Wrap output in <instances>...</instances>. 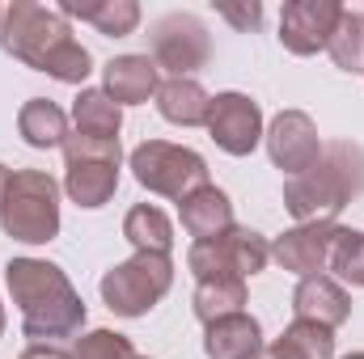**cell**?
Wrapping results in <instances>:
<instances>
[{
	"mask_svg": "<svg viewBox=\"0 0 364 359\" xmlns=\"http://www.w3.org/2000/svg\"><path fill=\"white\" fill-rule=\"evenodd\" d=\"M0 334H4V304H0Z\"/></svg>",
	"mask_w": 364,
	"mask_h": 359,
	"instance_id": "31",
	"label": "cell"
},
{
	"mask_svg": "<svg viewBox=\"0 0 364 359\" xmlns=\"http://www.w3.org/2000/svg\"><path fill=\"white\" fill-rule=\"evenodd\" d=\"M263 144H267L272 165L284 170L288 178L305 174L322 157V136H318V127L305 110H279L272 118V127L263 131Z\"/></svg>",
	"mask_w": 364,
	"mask_h": 359,
	"instance_id": "11",
	"label": "cell"
},
{
	"mask_svg": "<svg viewBox=\"0 0 364 359\" xmlns=\"http://www.w3.org/2000/svg\"><path fill=\"white\" fill-rule=\"evenodd\" d=\"M203 355L208 359H259L263 355V326L250 313L220 317L203 326Z\"/></svg>",
	"mask_w": 364,
	"mask_h": 359,
	"instance_id": "16",
	"label": "cell"
},
{
	"mask_svg": "<svg viewBox=\"0 0 364 359\" xmlns=\"http://www.w3.org/2000/svg\"><path fill=\"white\" fill-rule=\"evenodd\" d=\"M0 47L4 55L21 60L34 72H47L60 85H85L93 72V55L73 38V21L55 4L13 0L0 21Z\"/></svg>",
	"mask_w": 364,
	"mask_h": 359,
	"instance_id": "1",
	"label": "cell"
},
{
	"mask_svg": "<svg viewBox=\"0 0 364 359\" xmlns=\"http://www.w3.org/2000/svg\"><path fill=\"white\" fill-rule=\"evenodd\" d=\"M73 127H77V136L119 140V131H123V106L106 89H81L77 101H73Z\"/></svg>",
	"mask_w": 364,
	"mask_h": 359,
	"instance_id": "21",
	"label": "cell"
},
{
	"mask_svg": "<svg viewBox=\"0 0 364 359\" xmlns=\"http://www.w3.org/2000/svg\"><path fill=\"white\" fill-rule=\"evenodd\" d=\"M364 194V148L352 140L322 144V157L284 182V207L296 224H322L335 220L352 199Z\"/></svg>",
	"mask_w": 364,
	"mask_h": 359,
	"instance_id": "3",
	"label": "cell"
},
{
	"mask_svg": "<svg viewBox=\"0 0 364 359\" xmlns=\"http://www.w3.org/2000/svg\"><path fill=\"white\" fill-rule=\"evenodd\" d=\"M68 359H136V347L119 330H90L73 343Z\"/></svg>",
	"mask_w": 364,
	"mask_h": 359,
	"instance_id": "27",
	"label": "cell"
},
{
	"mask_svg": "<svg viewBox=\"0 0 364 359\" xmlns=\"http://www.w3.org/2000/svg\"><path fill=\"white\" fill-rule=\"evenodd\" d=\"M127 165L149 194H161V199H174V203H182L191 190L208 186V161L195 148H182V144H170V140L136 144Z\"/></svg>",
	"mask_w": 364,
	"mask_h": 359,
	"instance_id": "7",
	"label": "cell"
},
{
	"mask_svg": "<svg viewBox=\"0 0 364 359\" xmlns=\"http://www.w3.org/2000/svg\"><path fill=\"white\" fill-rule=\"evenodd\" d=\"M119 161H123L119 140H97V136L73 131L64 140V194L85 211L106 207L119 190Z\"/></svg>",
	"mask_w": 364,
	"mask_h": 359,
	"instance_id": "6",
	"label": "cell"
},
{
	"mask_svg": "<svg viewBox=\"0 0 364 359\" xmlns=\"http://www.w3.org/2000/svg\"><path fill=\"white\" fill-rule=\"evenodd\" d=\"M212 93L203 89L195 77H170L157 89V114L174 127H203L208 123Z\"/></svg>",
	"mask_w": 364,
	"mask_h": 359,
	"instance_id": "18",
	"label": "cell"
},
{
	"mask_svg": "<svg viewBox=\"0 0 364 359\" xmlns=\"http://www.w3.org/2000/svg\"><path fill=\"white\" fill-rule=\"evenodd\" d=\"M178 220L195 241H212V237H220L225 228H233V203H229V194H225L220 186L208 182V186L191 190L178 203Z\"/></svg>",
	"mask_w": 364,
	"mask_h": 359,
	"instance_id": "17",
	"label": "cell"
},
{
	"mask_svg": "<svg viewBox=\"0 0 364 359\" xmlns=\"http://www.w3.org/2000/svg\"><path fill=\"white\" fill-rule=\"evenodd\" d=\"M149 47H153V64L166 68L170 77H195V72L208 68V60H212L208 26H203L195 13H166V17L153 26Z\"/></svg>",
	"mask_w": 364,
	"mask_h": 359,
	"instance_id": "9",
	"label": "cell"
},
{
	"mask_svg": "<svg viewBox=\"0 0 364 359\" xmlns=\"http://www.w3.org/2000/svg\"><path fill=\"white\" fill-rule=\"evenodd\" d=\"M267 263H272L267 237L255 233V228H242V224L225 228L212 241H195L191 254H186V267L199 283H208V279H250V275L267 270Z\"/></svg>",
	"mask_w": 364,
	"mask_h": 359,
	"instance_id": "8",
	"label": "cell"
},
{
	"mask_svg": "<svg viewBox=\"0 0 364 359\" xmlns=\"http://www.w3.org/2000/svg\"><path fill=\"white\" fill-rule=\"evenodd\" d=\"M4 182H9V170H4V165H0V190H4Z\"/></svg>",
	"mask_w": 364,
	"mask_h": 359,
	"instance_id": "30",
	"label": "cell"
},
{
	"mask_svg": "<svg viewBox=\"0 0 364 359\" xmlns=\"http://www.w3.org/2000/svg\"><path fill=\"white\" fill-rule=\"evenodd\" d=\"M102 89L119 106H144L161 89V68L153 64V55H114L102 68Z\"/></svg>",
	"mask_w": 364,
	"mask_h": 359,
	"instance_id": "15",
	"label": "cell"
},
{
	"mask_svg": "<svg viewBox=\"0 0 364 359\" xmlns=\"http://www.w3.org/2000/svg\"><path fill=\"white\" fill-rule=\"evenodd\" d=\"M0 21H4V4H0Z\"/></svg>",
	"mask_w": 364,
	"mask_h": 359,
	"instance_id": "33",
	"label": "cell"
},
{
	"mask_svg": "<svg viewBox=\"0 0 364 359\" xmlns=\"http://www.w3.org/2000/svg\"><path fill=\"white\" fill-rule=\"evenodd\" d=\"M343 359H364V351H352V355H343Z\"/></svg>",
	"mask_w": 364,
	"mask_h": 359,
	"instance_id": "32",
	"label": "cell"
},
{
	"mask_svg": "<svg viewBox=\"0 0 364 359\" xmlns=\"http://www.w3.org/2000/svg\"><path fill=\"white\" fill-rule=\"evenodd\" d=\"M225 21H233L237 30H259L263 26V4L259 0H246V4H220L216 9Z\"/></svg>",
	"mask_w": 364,
	"mask_h": 359,
	"instance_id": "28",
	"label": "cell"
},
{
	"mask_svg": "<svg viewBox=\"0 0 364 359\" xmlns=\"http://www.w3.org/2000/svg\"><path fill=\"white\" fill-rule=\"evenodd\" d=\"M4 283L13 304L21 309V334L30 343L55 347L60 338H73L85 330V300L64 275V267L47 258H9Z\"/></svg>",
	"mask_w": 364,
	"mask_h": 359,
	"instance_id": "2",
	"label": "cell"
},
{
	"mask_svg": "<svg viewBox=\"0 0 364 359\" xmlns=\"http://www.w3.org/2000/svg\"><path fill=\"white\" fill-rule=\"evenodd\" d=\"M136 359H149V355H136Z\"/></svg>",
	"mask_w": 364,
	"mask_h": 359,
	"instance_id": "34",
	"label": "cell"
},
{
	"mask_svg": "<svg viewBox=\"0 0 364 359\" xmlns=\"http://www.w3.org/2000/svg\"><path fill=\"white\" fill-rule=\"evenodd\" d=\"M17 131H21V140L30 148H64V140L73 136L68 131V114L51 97H30L17 110Z\"/></svg>",
	"mask_w": 364,
	"mask_h": 359,
	"instance_id": "20",
	"label": "cell"
},
{
	"mask_svg": "<svg viewBox=\"0 0 364 359\" xmlns=\"http://www.w3.org/2000/svg\"><path fill=\"white\" fill-rule=\"evenodd\" d=\"M339 17H343L339 0H288L279 9V43H284V51H292V55L326 51Z\"/></svg>",
	"mask_w": 364,
	"mask_h": 359,
	"instance_id": "12",
	"label": "cell"
},
{
	"mask_svg": "<svg viewBox=\"0 0 364 359\" xmlns=\"http://www.w3.org/2000/svg\"><path fill=\"white\" fill-rule=\"evenodd\" d=\"M343 224L339 220H322V224H296L288 233H279L272 245V258L284 270H292L296 279H309V275H322L331 267V250L339 241Z\"/></svg>",
	"mask_w": 364,
	"mask_h": 359,
	"instance_id": "13",
	"label": "cell"
},
{
	"mask_svg": "<svg viewBox=\"0 0 364 359\" xmlns=\"http://www.w3.org/2000/svg\"><path fill=\"white\" fill-rule=\"evenodd\" d=\"M170 287H174V258L170 254H132L127 263H114L97 283L102 304L114 317L153 313L170 296Z\"/></svg>",
	"mask_w": 364,
	"mask_h": 359,
	"instance_id": "5",
	"label": "cell"
},
{
	"mask_svg": "<svg viewBox=\"0 0 364 359\" xmlns=\"http://www.w3.org/2000/svg\"><path fill=\"white\" fill-rule=\"evenodd\" d=\"M263 359H335V330L292 317V326L263 351Z\"/></svg>",
	"mask_w": 364,
	"mask_h": 359,
	"instance_id": "23",
	"label": "cell"
},
{
	"mask_svg": "<svg viewBox=\"0 0 364 359\" xmlns=\"http://www.w3.org/2000/svg\"><path fill=\"white\" fill-rule=\"evenodd\" d=\"M292 313H296V321H314V326L339 330V326L352 317V296L343 292L339 279H331V275H309V279H301L296 292H292Z\"/></svg>",
	"mask_w": 364,
	"mask_h": 359,
	"instance_id": "14",
	"label": "cell"
},
{
	"mask_svg": "<svg viewBox=\"0 0 364 359\" xmlns=\"http://www.w3.org/2000/svg\"><path fill=\"white\" fill-rule=\"evenodd\" d=\"M60 182L43 170H9L0 190V228L21 245H47L60 237Z\"/></svg>",
	"mask_w": 364,
	"mask_h": 359,
	"instance_id": "4",
	"label": "cell"
},
{
	"mask_svg": "<svg viewBox=\"0 0 364 359\" xmlns=\"http://www.w3.org/2000/svg\"><path fill=\"white\" fill-rule=\"evenodd\" d=\"M331 270L339 275V283L364 287V233L360 228H343L335 250H331Z\"/></svg>",
	"mask_w": 364,
	"mask_h": 359,
	"instance_id": "26",
	"label": "cell"
},
{
	"mask_svg": "<svg viewBox=\"0 0 364 359\" xmlns=\"http://www.w3.org/2000/svg\"><path fill=\"white\" fill-rule=\"evenodd\" d=\"M203 127L216 140V148L229 153V157H250L263 144V110H259L255 97H246V93H237V89L212 97Z\"/></svg>",
	"mask_w": 364,
	"mask_h": 359,
	"instance_id": "10",
	"label": "cell"
},
{
	"mask_svg": "<svg viewBox=\"0 0 364 359\" xmlns=\"http://www.w3.org/2000/svg\"><path fill=\"white\" fill-rule=\"evenodd\" d=\"M326 55L343 72H364V13L360 9H343L335 34L326 43Z\"/></svg>",
	"mask_w": 364,
	"mask_h": 359,
	"instance_id": "25",
	"label": "cell"
},
{
	"mask_svg": "<svg viewBox=\"0 0 364 359\" xmlns=\"http://www.w3.org/2000/svg\"><path fill=\"white\" fill-rule=\"evenodd\" d=\"M17 359H68V351H60V347H47V343H30V347H26Z\"/></svg>",
	"mask_w": 364,
	"mask_h": 359,
	"instance_id": "29",
	"label": "cell"
},
{
	"mask_svg": "<svg viewBox=\"0 0 364 359\" xmlns=\"http://www.w3.org/2000/svg\"><path fill=\"white\" fill-rule=\"evenodd\" d=\"M191 309L203 326H212L220 317H233V313H246V279H208V283H199Z\"/></svg>",
	"mask_w": 364,
	"mask_h": 359,
	"instance_id": "24",
	"label": "cell"
},
{
	"mask_svg": "<svg viewBox=\"0 0 364 359\" xmlns=\"http://www.w3.org/2000/svg\"><path fill=\"white\" fill-rule=\"evenodd\" d=\"M55 9H60L68 21H73V17L90 21L93 30L106 34V38H127V34H136V26H140V4H136V0H90V4L60 0Z\"/></svg>",
	"mask_w": 364,
	"mask_h": 359,
	"instance_id": "19",
	"label": "cell"
},
{
	"mask_svg": "<svg viewBox=\"0 0 364 359\" xmlns=\"http://www.w3.org/2000/svg\"><path fill=\"white\" fill-rule=\"evenodd\" d=\"M123 237L136 245V254H170L174 250V224L153 203H136L123 216Z\"/></svg>",
	"mask_w": 364,
	"mask_h": 359,
	"instance_id": "22",
	"label": "cell"
}]
</instances>
